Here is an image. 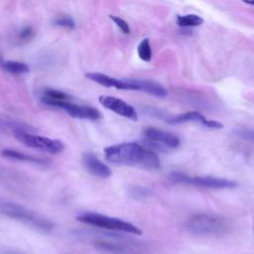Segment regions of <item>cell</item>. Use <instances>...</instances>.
<instances>
[{
    "label": "cell",
    "mask_w": 254,
    "mask_h": 254,
    "mask_svg": "<svg viewBox=\"0 0 254 254\" xmlns=\"http://www.w3.org/2000/svg\"><path fill=\"white\" fill-rule=\"evenodd\" d=\"M105 159L120 166H143L148 169H158L160 160L158 156L149 149L135 142L121 143L108 146L104 149Z\"/></svg>",
    "instance_id": "obj_1"
},
{
    "label": "cell",
    "mask_w": 254,
    "mask_h": 254,
    "mask_svg": "<svg viewBox=\"0 0 254 254\" xmlns=\"http://www.w3.org/2000/svg\"><path fill=\"white\" fill-rule=\"evenodd\" d=\"M187 229L200 236H220L231 228V222L227 217L212 213H196L190 216L187 223Z\"/></svg>",
    "instance_id": "obj_2"
},
{
    "label": "cell",
    "mask_w": 254,
    "mask_h": 254,
    "mask_svg": "<svg viewBox=\"0 0 254 254\" xmlns=\"http://www.w3.org/2000/svg\"><path fill=\"white\" fill-rule=\"evenodd\" d=\"M0 213L44 232H50L54 227L48 218L15 202L0 200Z\"/></svg>",
    "instance_id": "obj_3"
},
{
    "label": "cell",
    "mask_w": 254,
    "mask_h": 254,
    "mask_svg": "<svg viewBox=\"0 0 254 254\" xmlns=\"http://www.w3.org/2000/svg\"><path fill=\"white\" fill-rule=\"evenodd\" d=\"M76 219L79 222L92 225L95 227L108 229V230H114L119 232H126L130 234H136L140 235L142 234V230L134 225L133 223L121 220L119 218L107 216L100 213H94V212H86L78 215Z\"/></svg>",
    "instance_id": "obj_4"
},
{
    "label": "cell",
    "mask_w": 254,
    "mask_h": 254,
    "mask_svg": "<svg viewBox=\"0 0 254 254\" xmlns=\"http://www.w3.org/2000/svg\"><path fill=\"white\" fill-rule=\"evenodd\" d=\"M14 136L18 141H20L24 145L42 152L50 154H59L62 153L64 149V143L61 142L60 140L36 135L27 132L26 130H15Z\"/></svg>",
    "instance_id": "obj_5"
},
{
    "label": "cell",
    "mask_w": 254,
    "mask_h": 254,
    "mask_svg": "<svg viewBox=\"0 0 254 254\" xmlns=\"http://www.w3.org/2000/svg\"><path fill=\"white\" fill-rule=\"evenodd\" d=\"M171 179L177 183L191 185V186L201 187V188H206L211 190H227V189H233L237 187V184L233 181L222 179V178L210 177V176L192 177V176H188L181 173H173L171 175Z\"/></svg>",
    "instance_id": "obj_6"
},
{
    "label": "cell",
    "mask_w": 254,
    "mask_h": 254,
    "mask_svg": "<svg viewBox=\"0 0 254 254\" xmlns=\"http://www.w3.org/2000/svg\"><path fill=\"white\" fill-rule=\"evenodd\" d=\"M144 136L152 146L161 151L175 149L180 145V139L176 135L155 127L145 129Z\"/></svg>",
    "instance_id": "obj_7"
},
{
    "label": "cell",
    "mask_w": 254,
    "mask_h": 254,
    "mask_svg": "<svg viewBox=\"0 0 254 254\" xmlns=\"http://www.w3.org/2000/svg\"><path fill=\"white\" fill-rule=\"evenodd\" d=\"M98 100L102 106L115 112L116 114H118L120 116L126 117L131 120L138 119V115H137L135 108L120 98H117L114 96L101 95V96H99Z\"/></svg>",
    "instance_id": "obj_8"
},
{
    "label": "cell",
    "mask_w": 254,
    "mask_h": 254,
    "mask_svg": "<svg viewBox=\"0 0 254 254\" xmlns=\"http://www.w3.org/2000/svg\"><path fill=\"white\" fill-rule=\"evenodd\" d=\"M57 107L64 109L71 117L78 118V119L98 120L99 118H101V113L98 109L91 107V106L79 105V104L71 102V100L63 101L60 104H58Z\"/></svg>",
    "instance_id": "obj_9"
},
{
    "label": "cell",
    "mask_w": 254,
    "mask_h": 254,
    "mask_svg": "<svg viewBox=\"0 0 254 254\" xmlns=\"http://www.w3.org/2000/svg\"><path fill=\"white\" fill-rule=\"evenodd\" d=\"M85 76L88 79L106 87H115L117 89H124V90H138L134 79L122 80V79L114 78L99 72H88L85 74Z\"/></svg>",
    "instance_id": "obj_10"
},
{
    "label": "cell",
    "mask_w": 254,
    "mask_h": 254,
    "mask_svg": "<svg viewBox=\"0 0 254 254\" xmlns=\"http://www.w3.org/2000/svg\"><path fill=\"white\" fill-rule=\"evenodd\" d=\"M82 163L85 170L92 176L106 179L112 175L110 168L101 162L94 154L85 153L82 156Z\"/></svg>",
    "instance_id": "obj_11"
},
{
    "label": "cell",
    "mask_w": 254,
    "mask_h": 254,
    "mask_svg": "<svg viewBox=\"0 0 254 254\" xmlns=\"http://www.w3.org/2000/svg\"><path fill=\"white\" fill-rule=\"evenodd\" d=\"M188 121H193V122H197L205 127L208 128H222L223 124L215 121V120H208L206 119L203 115H201L200 113L196 112V111H190V112H186L177 116H174L170 119H168V122L171 124H178V123H183V122H188Z\"/></svg>",
    "instance_id": "obj_12"
},
{
    "label": "cell",
    "mask_w": 254,
    "mask_h": 254,
    "mask_svg": "<svg viewBox=\"0 0 254 254\" xmlns=\"http://www.w3.org/2000/svg\"><path fill=\"white\" fill-rule=\"evenodd\" d=\"M138 90L144 91L151 95L157 97H164L167 95L166 88L160 83L153 80H142V79H134Z\"/></svg>",
    "instance_id": "obj_13"
},
{
    "label": "cell",
    "mask_w": 254,
    "mask_h": 254,
    "mask_svg": "<svg viewBox=\"0 0 254 254\" xmlns=\"http://www.w3.org/2000/svg\"><path fill=\"white\" fill-rule=\"evenodd\" d=\"M41 100L48 104V105H53V106H58V104H60L63 101H67V100H71L70 96L63 91L57 90V89H45Z\"/></svg>",
    "instance_id": "obj_14"
},
{
    "label": "cell",
    "mask_w": 254,
    "mask_h": 254,
    "mask_svg": "<svg viewBox=\"0 0 254 254\" xmlns=\"http://www.w3.org/2000/svg\"><path fill=\"white\" fill-rule=\"evenodd\" d=\"M1 155L5 158L11 159V160H16V161H22V162H28V163H34V164H45V160L33 156V155H29L23 152H19L16 150H12V149H4L1 151Z\"/></svg>",
    "instance_id": "obj_15"
},
{
    "label": "cell",
    "mask_w": 254,
    "mask_h": 254,
    "mask_svg": "<svg viewBox=\"0 0 254 254\" xmlns=\"http://www.w3.org/2000/svg\"><path fill=\"white\" fill-rule=\"evenodd\" d=\"M203 23V19L195 14H188L177 17V24L180 27H197Z\"/></svg>",
    "instance_id": "obj_16"
},
{
    "label": "cell",
    "mask_w": 254,
    "mask_h": 254,
    "mask_svg": "<svg viewBox=\"0 0 254 254\" xmlns=\"http://www.w3.org/2000/svg\"><path fill=\"white\" fill-rule=\"evenodd\" d=\"M3 68L11 73H25L29 71V66L24 64V63H20V62H16V61H7L3 63Z\"/></svg>",
    "instance_id": "obj_17"
},
{
    "label": "cell",
    "mask_w": 254,
    "mask_h": 254,
    "mask_svg": "<svg viewBox=\"0 0 254 254\" xmlns=\"http://www.w3.org/2000/svg\"><path fill=\"white\" fill-rule=\"evenodd\" d=\"M138 56L144 62H150L152 59V50L150 46L149 39H143L140 44L138 45Z\"/></svg>",
    "instance_id": "obj_18"
},
{
    "label": "cell",
    "mask_w": 254,
    "mask_h": 254,
    "mask_svg": "<svg viewBox=\"0 0 254 254\" xmlns=\"http://www.w3.org/2000/svg\"><path fill=\"white\" fill-rule=\"evenodd\" d=\"M110 19L116 24V26L125 34H129L130 33V28H129V25L127 24L126 21H124L123 19L117 17V16H113V15H110L109 16Z\"/></svg>",
    "instance_id": "obj_19"
},
{
    "label": "cell",
    "mask_w": 254,
    "mask_h": 254,
    "mask_svg": "<svg viewBox=\"0 0 254 254\" xmlns=\"http://www.w3.org/2000/svg\"><path fill=\"white\" fill-rule=\"evenodd\" d=\"M55 24L58 26H61V27H65V28H70V29L74 28V22L68 16H63V17L57 18L55 20Z\"/></svg>",
    "instance_id": "obj_20"
},
{
    "label": "cell",
    "mask_w": 254,
    "mask_h": 254,
    "mask_svg": "<svg viewBox=\"0 0 254 254\" xmlns=\"http://www.w3.org/2000/svg\"><path fill=\"white\" fill-rule=\"evenodd\" d=\"M236 134L241 139L254 143V130H252V129H240L236 132Z\"/></svg>",
    "instance_id": "obj_21"
},
{
    "label": "cell",
    "mask_w": 254,
    "mask_h": 254,
    "mask_svg": "<svg viewBox=\"0 0 254 254\" xmlns=\"http://www.w3.org/2000/svg\"><path fill=\"white\" fill-rule=\"evenodd\" d=\"M33 35H34L33 29L31 27H26L20 32L19 39H21L22 41H28L33 37Z\"/></svg>",
    "instance_id": "obj_22"
},
{
    "label": "cell",
    "mask_w": 254,
    "mask_h": 254,
    "mask_svg": "<svg viewBox=\"0 0 254 254\" xmlns=\"http://www.w3.org/2000/svg\"><path fill=\"white\" fill-rule=\"evenodd\" d=\"M243 2L247 3V4H250V5H254V0H242Z\"/></svg>",
    "instance_id": "obj_23"
},
{
    "label": "cell",
    "mask_w": 254,
    "mask_h": 254,
    "mask_svg": "<svg viewBox=\"0 0 254 254\" xmlns=\"http://www.w3.org/2000/svg\"><path fill=\"white\" fill-rule=\"evenodd\" d=\"M2 254H23V253H19V252H13V251H7V252H4Z\"/></svg>",
    "instance_id": "obj_24"
}]
</instances>
